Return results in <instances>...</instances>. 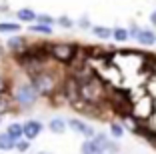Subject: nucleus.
I'll return each mask as SVG.
<instances>
[{"mask_svg":"<svg viewBox=\"0 0 156 154\" xmlns=\"http://www.w3.org/2000/svg\"><path fill=\"white\" fill-rule=\"evenodd\" d=\"M16 102L18 104H22V106H30V104H34L36 102V98H38V92L34 90V86L32 84H20L18 88H16Z\"/></svg>","mask_w":156,"mask_h":154,"instance_id":"nucleus-1","label":"nucleus"},{"mask_svg":"<svg viewBox=\"0 0 156 154\" xmlns=\"http://www.w3.org/2000/svg\"><path fill=\"white\" fill-rule=\"evenodd\" d=\"M38 154H52V152H38Z\"/></svg>","mask_w":156,"mask_h":154,"instance_id":"nucleus-24","label":"nucleus"},{"mask_svg":"<svg viewBox=\"0 0 156 154\" xmlns=\"http://www.w3.org/2000/svg\"><path fill=\"white\" fill-rule=\"evenodd\" d=\"M0 150H4V152H8V150H14V140L10 138L6 132H2L0 134Z\"/></svg>","mask_w":156,"mask_h":154,"instance_id":"nucleus-11","label":"nucleus"},{"mask_svg":"<svg viewBox=\"0 0 156 154\" xmlns=\"http://www.w3.org/2000/svg\"><path fill=\"white\" fill-rule=\"evenodd\" d=\"M92 32H94L98 38H104V40L112 36V30H110V28H106V26H94V28H92Z\"/></svg>","mask_w":156,"mask_h":154,"instance_id":"nucleus-13","label":"nucleus"},{"mask_svg":"<svg viewBox=\"0 0 156 154\" xmlns=\"http://www.w3.org/2000/svg\"><path fill=\"white\" fill-rule=\"evenodd\" d=\"M30 32H36V34H52V28L44 26V24H34V26H30Z\"/></svg>","mask_w":156,"mask_h":154,"instance_id":"nucleus-15","label":"nucleus"},{"mask_svg":"<svg viewBox=\"0 0 156 154\" xmlns=\"http://www.w3.org/2000/svg\"><path fill=\"white\" fill-rule=\"evenodd\" d=\"M6 110H8V100H6L4 96H0V114L6 112Z\"/></svg>","mask_w":156,"mask_h":154,"instance_id":"nucleus-20","label":"nucleus"},{"mask_svg":"<svg viewBox=\"0 0 156 154\" xmlns=\"http://www.w3.org/2000/svg\"><path fill=\"white\" fill-rule=\"evenodd\" d=\"M58 24H62V26H72V20H68V18H64V16H62V18H58Z\"/></svg>","mask_w":156,"mask_h":154,"instance_id":"nucleus-21","label":"nucleus"},{"mask_svg":"<svg viewBox=\"0 0 156 154\" xmlns=\"http://www.w3.org/2000/svg\"><path fill=\"white\" fill-rule=\"evenodd\" d=\"M6 134H8L14 142H16V140H20V138H22V124H18V122L10 124V126H8V130H6Z\"/></svg>","mask_w":156,"mask_h":154,"instance_id":"nucleus-10","label":"nucleus"},{"mask_svg":"<svg viewBox=\"0 0 156 154\" xmlns=\"http://www.w3.org/2000/svg\"><path fill=\"white\" fill-rule=\"evenodd\" d=\"M4 90H6V80L0 76V92H4Z\"/></svg>","mask_w":156,"mask_h":154,"instance_id":"nucleus-22","label":"nucleus"},{"mask_svg":"<svg viewBox=\"0 0 156 154\" xmlns=\"http://www.w3.org/2000/svg\"><path fill=\"white\" fill-rule=\"evenodd\" d=\"M80 152H82V154H102V150H100V146L96 144V140H94V138H88V140L82 142Z\"/></svg>","mask_w":156,"mask_h":154,"instance_id":"nucleus-7","label":"nucleus"},{"mask_svg":"<svg viewBox=\"0 0 156 154\" xmlns=\"http://www.w3.org/2000/svg\"><path fill=\"white\" fill-rule=\"evenodd\" d=\"M52 56L60 62H70L74 56V46L70 44H54L52 46Z\"/></svg>","mask_w":156,"mask_h":154,"instance_id":"nucleus-3","label":"nucleus"},{"mask_svg":"<svg viewBox=\"0 0 156 154\" xmlns=\"http://www.w3.org/2000/svg\"><path fill=\"white\" fill-rule=\"evenodd\" d=\"M136 40L140 42V44H144V46H152L156 42V34L152 30H138Z\"/></svg>","mask_w":156,"mask_h":154,"instance_id":"nucleus-6","label":"nucleus"},{"mask_svg":"<svg viewBox=\"0 0 156 154\" xmlns=\"http://www.w3.org/2000/svg\"><path fill=\"white\" fill-rule=\"evenodd\" d=\"M112 136H116V138H118V136H122L124 134V128L120 126V124H112Z\"/></svg>","mask_w":156,"mask_h":154,"instance_id":"nucleus-19","label":"nucleus"},{"mask_svg":"<svg viewBox=\"0 0 156 154\" xmlns=\"http://www.w3.org/2000/svg\"><path fill=\"white\" fill-rule=\"evenodd\" d=\"M8 48L14 50V52H20V50L24 48V38L22 36H12L8 40Z\"/></svg>","mask_w":156,"mask_h":154,"instance_id":"nucleus-12","label":"nucleus"},{"mask_svg":"<svg viewBox=\"0 0 156 154\" xmlns=\"http://www.w3.org/2000/svg\"><path fill=\"white\" fill-rule=\"evenodd\" d=\"M56 80L52 74H46V72H40L34 76V82H32V86L36 92H40V94H48V92H52V88H54Z\"/></svg>","mask_w":156,"mask_h":154,"instance_id":"nucleus-2","label":"nucleus"},{"mask_svg":"<svg viewBox=\"0 0 156 154\" xmlns=\"http://www.w3.org/2000/svg\"><path fill=\"white\" fill-rule=\"evenodd\" d=\"M68 126L72 128L74 132H80V134L88 136V138H94V134H96V132L92 130L90 126H86V124H84L82 120H78V118H70V120H68Z\"/></svg>","mask_w":156,"mask_h":154,"instance_id":"nucleus-5","label":"nucleus"},{"mask_svg":"<svg viewBox=\"0 0 156 154\" xmlns=\"http://www.w3.org/2000/svg\"><path fill=\"white\" fill-rule=\"evenodd\" d=\"M112 36H114V40L124 42L126 38H128V32L124 30V28H114V30H112Z\"/></svg>","mask_w":156,"mask_h":154,"instance_id":"nucleus-16","label":"nucleus"},{"mask_svg":"<svg viewBox=\"0 0 156 154\" xmlns=\"http://www.w3.org/2000/svg\"><path fill=\"white\" fill-rule=\"evenodd\" d=\"M36 18H38V24H44V26H50V24L54 22L48 14H36Z\"/></svg>","mask_w":156,"mask_h":154,"instance_id":"nucleus-18","label":"nucleus"},{"mask_svg":"<svg viewBox=\"0 0 156 154\" xmlns=\"http://www.w3.org/2000/svg\"><path fill=\"white\" fill-rule=\"evenodd\" d=\"M42 132V124L38 120H28V122L22 124V136H26V140H34L38 134Z\"/></svg>","mask_w":156,"mask_h":154,"instance_id":"nucleus-4","label":"nucleus"},{"mask_svg":"<svg viewBox=\"0 0 156 154\" xmlns=\"http://www.w3.org/2000/svg\"><path fill=\"white\" fill-rule=\"evenodd\" d=\"M48 128H50L54 134H62V132L66 130V122L62 118H52L50 122H48Z\"/></svg>","mask_w":156,"mask_h":154,"instance_id":"nucleus-9","label":"nucleus"},{"mask_svg":"<svg viewBox=\"0 0 156 154\" xmlns=\"http://www.w3.org/2000/svg\"><path fill=\"white\" fill-rule=\"evenodd\" d=\"M16 16H18L20 22H32V20H36V12L30 8H20L16 12Z\"/></svg>","mask_w":156,"mask_h":154,"instance_id":"nucleus-8","label":"nucleus"},{"mask_svg":"<svg viewBox=\"0 0 156 154\" xmlns=\"http://www.w3.org/2000/svg\"><path fill=\"white\" fill-rule=\"evenodd\" d=\"M14 148L18 150V152H26V150L30 148V142H28V140H22V138H20V140L14 142Z\"/></svg>","mask_w":156,"mask_h":154,"instance_id":"nucleus-17","label":"nucleus"},{"mask_svg":"<svg viewBox=\"0 0 156 154\" xmlns=\"http://www.w3.org/2000/svg\"><path fill=\"white\" fill-rule=\"evenodd\" d=\"M0 120H2V118H0Z\"/></svg>","mask_w":156,"mask_h":154,"instance_id":"nucleus-25","label":"nucleus"},{"mask_svg":"<svg viewBox=\"0 0 156 154\" xmlns=\"http://www.w3.org/2000/svg\"><path fill=\"white\" fill-rule=\"evenodd\" d=\"M150 22H152V24H154V26H156V10H154V12L150 14Z\"/></svg>","mask_w":156,"mask_h":154,"instance_id":"nucleus-23","label":"nucleus"},{"mask_svg":"<svg viewBox=\"0 0 156 154\" xmlns=\"http://www.w3.org/2000/svg\"><path fill=\"white\" fill-rule=\"evenodd\" d=\"M0 32H20V26L14 22H0Z\"/></svg>","mask_w":156,"mask_h":154,"instance_id":"nucleus-14","label":"nucleus"}]
</instances>
